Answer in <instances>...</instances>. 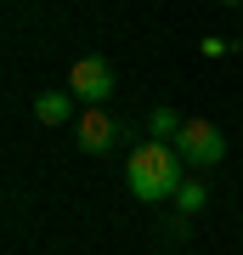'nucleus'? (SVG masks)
<instances>
[{"label": "nucleus", "mask_w": 243, "mask_h": 255, "mask_svg": "<svg viewBox=\"0 0 243 255\" xmlns=\"http://www.w3.org/2000/svg\"><path fill=\"white\" fill-rule=\"evenodd\" d=\"M187 159L175 153V142H142L125 164V187L136 193L142 204H159V199H175L181 182H187Z\"/></svg>", "instance_id": "1"}, {"label": "nucleus", "mask_w": 243, "mask_h": 255, "mask_svg": "<svg viewBox=\"0 0 243 255\" xmlns=\"http://www.w3.org/2000/svg\"><path fill=\"white\" fill-rule=\"evenodd\" d=\"M175 153L187 159L192 170H215V164L226 159V136L209 125V119H187V130L175 136Z\"/></svg>", "instance_id": "2"}, {"label": "nucleus", "mask_w": 243, "mask_h": 255, "mask_svg": "<svg viewBox=\"0 0 243 255\" xmlns=\"http://www.w3.org/2000/svg\"><path fill=\"white\" fill-rule=\"evenodd\" d=\"M68 91L80 97V102H108V97H113V68H108V57H74Z\"/></svg>", "instance_id": "3"}, {"label": "nucleus", "mask_w": 243, "mask_h": 255, "mask_svg": "<svg viewBox=\"0 0 243 255\" xmlns=\"http://www.w3.org/2000/svg\"><path fill=\"white\" fill-rule=\"evenodd\" d=\"M74 136H80V153H108V147L119 142V125L102 108H85L80 125H74Z\"/></svg>", "instance_id": "4"}, {"label": "nucleus", "mask_w": 243, "mask_h": 255, "mask_svg": "<svg viewBox=\"0 0 243 255\" xmlns=\"http://www.w3.org/2000/svg\"><path fill=\"white\" fill-rule=\"evenodd\" d=\"M34 119L40 125H68L74 119V91H40L34 97Z\"/></svg>", "instance_id": "5"}, {"label": "nucleus", "mask_w": 243, "mask_h": 255, "mask_svg": "<svg viewBox=\"0 0 243 255\" xmlns=\"http://www.w3.org/2000/svg\"><path fill=\"white\" fill-rule=\"evenodd\" d=\"M147 130H153V142H175L181 130H187V119H181L175 108H153V119H147Z\"/></svg>", "instance_id": "6"}, {"label": "nucleus", "mask_w": 243, "mask_h": 255, "mask_svg": "<svg viewBox=\"0 0 243 255\" xmlns=\"http://www.w3.org/2000/svg\"><path fill=\"white\" fill-rule=\"evenodd\" d=\"M204 204H209V187L204 182H181V193H175V210H181V216H198Z\"/></svg>", "instance_id": "7"}, {"label": "nucleus", "mask_w": 243, "mask_h": 255, "mask_svg": "<svg viewBox=\"0 0 243 255\" xmlns=\"http://www.w3.org/2000/svg\"><path fill=\"white\" fill-rule=\"evenodd\" d=\"M198 51H204V57H226V51H232V40H221V34H209V40H204Z\"/></svg>", "instance_id": "8"}, {"label": "nucleus", "mask_w": 243, "mask_h": 255, "mask_svg": "<svg viewBox=\"0 0 243 255\" xmlns=\"http://www.w3.org/2000/svg\"><path fill=\"white\" fill-rule=\"evenodd\" d=\"M221 6H243V0H221Z\"/></svg>", "instance_id": "9"}]
</instances>
